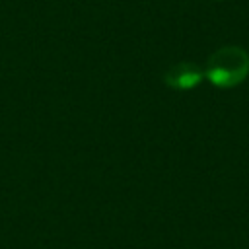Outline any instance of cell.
Returning a JSON list of instances; mask_svg holds the SVG:
<instances>
[{
    "label": "cell",
    "instance_id": "obj_1",
    "mask_svg": "<svg viewBox=\"0 0 249 249\" xmlns=\"http://www.w3.org/2000/svg\"><path fill=\"white\" fill-rule=\"evenodd\" d=\"M249 74V54L241 47H222L214 51L206 62L204 78L216 88H233Z\"/></svg>",
    "mask_w": 249,
    "mask_h": 249
},
{
    "label": "cell",
    "instance_id": "obj_2",
    "mask_svg": "<svg viewBox=\"0 0 249 249\" xmlns=\"http://www.w3.org/2000/svg\"><path fill=\"white\" fill-rule=\"evenodd\" d=\"M204 78V70L193 62H177L167 68L163 74V82L171 89H193L196 88Z\"/></svg>",
    "mask_w": 249,
    "mask_h": 249
}]
</instances>
